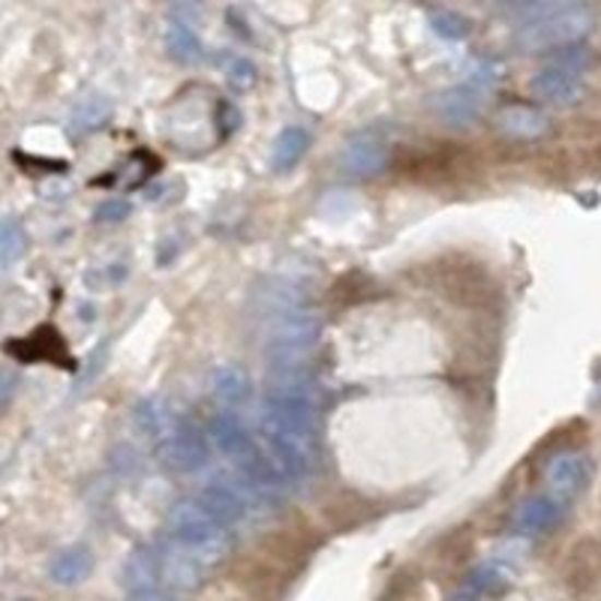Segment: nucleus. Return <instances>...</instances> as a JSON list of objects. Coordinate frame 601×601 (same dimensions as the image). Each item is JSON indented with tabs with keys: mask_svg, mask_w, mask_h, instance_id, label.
I'll return each instance as SVG.
<instances>
[{
	"mask_svg": "<svg viewBox=\"0 0 601 601\" xmlns=\"http://www.w3.org/2000/svg\"><path fill=\"white\" fill-rule=\"evenodd\" d=\"M130 601H180L175 592H166V589H148V592H139V596H130Z\"/></svg>",
	"mask_w": 601,
	"mask_h": 601,
	"instance_id": "25",
	"label": "nucleus"
},
{
	"mask_svg": "<svg viewBox=\"0 0 601 601\" xmlns=\"http://www.w3.org/2000/svg\"><path fill=\"white\" fill-rule=\"evenodd\" d=\"M196 499L208 515L214 517L220 527L232 529L235 523L244 520L247 508H250V493L244 491V484L238 479H214L204 484L202 491L196 493Z\"/></svg>",
	"mask_w": 601,
	"mask_h": 601,
	"instance_id": "8",
	"label": "nucleus"
},
{
	"mask_svg": "<svg viewBox=\"0 0 601 601\" xmlns=\"http://www.w3.org/2000/svg\"><path fill=\"white\" fill-rule=\"evenodd\" d=\"M484 96H487L484 87H479V84L472 82H463L439 94V99H436V111H439V118H443L448 127H469V123H475V118L481 115Z\"/></svg>",
	"mask_w": 601,
	"mask_h": 601,
	"instance_id": "11",
	"label": "nucleus"
},
{
	"mask_svg": "<svg viewBox=\"0 0 601 601\" xmlns=\"http://www.w3.org/2000/svg\"><path fill=\"white\" fill-rule=\"evenodd\" d=\"M111 115V103H108L106 96H87L84 103L75 106L70 118V132L72 135H87L96 127H103Z\"/></svg>",
	"mask_w": 601,
	"mask_h": 601,
	"instance_id": "20",
	"label": "nucleus"
},
{
	"mask_svg": "<svg viewBox=\"0 0 601 601\" xmlns=\"http://www.w3.org/2000/svg\"><path fill=\"white\" fill-rule=\"evenodd\" d=\"M589 479H592V463L587 455L563 448L553 451L544 463V481H547V493L559 496L565 503H571L577 493L587 491Z\"/></svg>",
	"mask_w": 601,
	"mask_h": 601,
	"instance_id": "7",
	"label": "nucleus"
},
{
	"mask_svg": "<svg viewBox=\"0 0 601 601\" xmlns=\"http://www.w3.org/2000/svg\"><path fill=\"white\" fill-rule=\"evenodd\" d=\"M166 46L168 55L180 63H199L204 58V46L199 34L192 31L190 22H180V19H172L166 31Z\"/></svg>",
	"mask_w": 601,
	"mask_h": 601,
	"instance_id": "19",
	"label": "nucleus"
},
{
	"mask_svg": "<svg viewBox=\"0 0 601 601\" xmlns=\"http://www.w3.org/2000/svg\"><path fill=\"white\" fill-rule=\"evenodd\" d=\"M156 455L175 472H199L211 460V439L208 433L178 412H168L163 431L156 433Z\"/></svg>",
	"mask_w": 601,
	"mask_h": 601,
	"instance_id": "5",
	"label": "nucleus"
},
{
	"mask_svg": "<svg viewBox=\"0 0 601 601\" xmlns=\"http://www.w3.org/2000/svg\"><path fill=\"white\" fill-rule=\"evenodd\" d=\"M596 397H599V400H601V379H599V388H596Z\"/></svg>",
	"mask_w": 601,
	"mask_h": 601,
	"instance_id": "27",
	"label": "nucleus"
},
{
	"mask_svg": "<svg viewBox=\"0 0 601 601\" xmlns=\"http://www.w3.org/2000/svg\"><path fill=\"white\" fill-rule=\"evenodd\" d=\"M496 130L508 135V139L529 142V139H539V135L551 130V120L535 106H505L496 115Z\"/></svg>",
	"mask_w": 601,
	"mask_h": 601,
	"instance_id": "16",
	"label": "nucleus"
},
{
	"mask_svg": "<svg viewBox=\"0 0 601 601\" xmlns=\"http://www.w3.org/2000/svg\"><path fill=\"white\" fill-rule=\"evenodd\" d=\"M388 148H391V139H388L385 127H379V123L364 127L343 148V156H340L343 172L361 180H370L376 175H382L385 166H388Z\"/></svg>",
	"mask_w": 601,
	"mask_h": 601,
	"instance_id": "6",
	"label": "nucleus"
},
{
	"mask_svg": "<svg viewBox=\"0 0 601 601\" xmlns=\"http://www.w3.org/2000/svg\"><path fill=\"white\" fill-rule=\"evenodd\" d=\"M427 22L436 34L448 39V43H463L469 34H472V24L463 12L445 10V7H436V10H427Z\"/></svg>",
	"mask_w": 601,
	"mask_h": 601,
	"instance_id": "21",
	"label": "nucleus"
},
{
	"mask_svg": "<svg viewBox=\"0 0 601 601\" xmlns=\"http://www.w3.org/2000/svg\"><path fill=\"white\" fill-rule=\"evenodd\" d=\"M91 571H94V553L84 544H72L48 563V577L58 587H79L91 577Z\"/></svg>",
	"mask_w": 601,
	"mask_h": 601,
	"instance_id": "17",
	"label": "nucleus"
},
{
	"mask_svg": "<svg viewBox=\"0 0 601 601\" xmlns=\"http://www.w3.org/2000/svg\"><path fill=\"white\" fill-rule=\"evenodd\" d=\"M508 12L520 15L515 46L527 55L580 46L584 36L596 27V10L589 3H523Z\"/></svg>",
	"mask_w": 601,
	"mask_h": 601,
	"instance_id": "2",
	"label": "nucleus"
},
{
	"mask_svg": "<svg viewBox=\"0 0 601 601\" xmlns=\"http://www.w3.org/2000/svg\"><path fill=\"white\" fill-rule=\"evenodd\" d=\"M24 250H27L24 228L19 226L15 216H3V226H0V262H3V268H10L19 256H24Z\"/></svg>",
	"mask_w": 601,
	"mask_h": 601,
	"instance_id": "22",
	"label": "nucleus"
},
{
	"mask_svg": "<svg viewBox=\"0 0 601 601\" xmlns=\"http://www.w3.org/2000/svg\"><path fill=\"white\" fill-rule=\"evenodd\" d=\"M511 580V565H505L503 559H487L479 568H472L463 580V587L457 589L451 601H484L503 592Z\"/></svg>",
	"mask_w": 601,
	"mask_h": 601,
	"instance_id": "13",
	"label": "nucleus"
},
{
	"mask_svg": "<svg viewBox=\"0 0 601 601\" xmlns=\"http://www.w3.org/2000/svg\"><path fill=\"white\" fill-rule=\"evenodd\" d=\"M592 67H596V51L592 48L584 46V43L568 46L563 51H556L551 63H544L535 72L529 87L541 103H547L553 108L577 106L587 96V79Z\"/></svg>",
	"mask_w": 601,
	"mask_h": 601,
	"instance_id": "3",
	"label": "nucleus"
},
{
	"mask_svg": "<svg viewBox=\"0 0 601 601\" xmlns=\"http://www.w3.org/2000/svg\"><path fill=\"white\" fill-rule=\"evenodd\" d=\"M310 151V132L298 127V123H292L286 130L280 132L274 139V148H271V168H274L276 175H286L292 168L298 166L304 154Z\"/></svg>",
	"mask_w": 601,
	"mask_h": 601,
	"instance_id": "18",
	"label": "nucleus"
},
{
	"mask_svg": "<svg viewBox=\"0 0 601 601\" xmlns=\"http://www.w3.org/2000/svg\"><path fill=\"white\" fill-rule=\"evenodd\" d=\"M130 214V204L120 202V199H108L94 211L96 223H120V220H127Z\"/></svg>",
	"mask_w": 601,
	"mask_h": 601,
	"instance_id": "24",
	"label": "nucleus"
},
{
	"mask_svg": "<svg viewBox=\"0 0 601 601\" xmlns=\"http://www.w3.org/2000/svg\"><path fill=\"white\" fill-rule=\"evenodd\" d=\"M211 394L223 409L235 412L238 406H244L252 397V379L250 373L238 367V364H223L216 367L214 376H211Z\"/></svg>",
	"mask_w": 601,
	"mask_h": 601,
	"instance_id": "14",
	"label": "nucleus"
},
{
	"mask_svg": "<svg viewBox=\"0 0 601 601\" xmlns=\"http://www.w3.org/2000/svg\"><path fill=\"white\" fill-rule=\"evenodd\" d=\"M228 82L235 84L238 91H247L256 82V67L247 58H235L228 67Z\"/></svg>",
	"mask_w": 601,
	"mask_h": 601,
	"instance_id": "23",
	"label": "nucleus"
},
{
	"mask_svg": "<svg viewBox=\"0 0 601 601\" xmlns=\"http://www.w3.org/2000/svg\"><path fill=\"white\" fill-rule=\"evenodd\" d=\"M319 331H322V322L307 307L280 316L274 328H271V334H268V343H264V355H268L271 373L310 370L307 364H310Z\"/></svg>",
	"mask_w": 601,
	"mask_h": 601,
	"instance_id": "4",
	"label": "nucleus"
},
{
	"mask_svg": "<svg viewBox=\"0 0 601 601\" xmlns=\"http://www.w3.org/2000/svg\"><path fill=\"white\" fill-rule=\"evenodd\" d=\"M123 587L130 596L148 592V589L163 587V571H160V547H135L123 565Z\"/></svg>",
	"mask_w": 601,
	"mask_h": 601,
	"instance_id": "15",
	"label": "nucleus"
},
{
	"mask_svg": "<svg viewBox=\"0 0 601 601\" xmlns=\"http://www.w3.org/2000/svg\"><path fill=\"white\" fill-rule=\"evenodd\" d=\"M12 376H3V406H10V400H12Z\"/></svg>",
	"mask_w": 601,
	"mask_h": 601,
	"instance_id": "26",
	"label": "nucleus"
},
{
	"mask_svg": "<svg viewBox=\"0 0 601 601\" xmlns=\"http://www.w3.org/2000/svg\"><path fill=\"white\" fill-rule=\"evenodd\" d=\"M10 355H19V361L36 364V361H55L60 367H70V355L63 346V337L55 325H43L34 334L22 337V340H10L7 343Z\"/></svg>",
	"mask_w": 601,
	"mask_h": 601,
	"instance_id": "12",
	"label": "nucleus"
},
{
	"mask_svg": "<svg viewBox=\"0 0 601 601\" xmlns=\"http://www.w3.org/2000/svg\"><path fill=\"white\" fill-rule=\"evenodd\" d=\"M565 511H568L565 499L547 491L535 493V496H527L523 503L517 505L515 515H511V529H515L517 535L539 539V535H547V532H553L563 523Z\"/></svg>",
	"mask_w": 601,
	"mask_h": 601,
	"instance_id": "9",
	"label": "nucleus"
},
{
	"mask_svg": "<svg viewBox=\"0 0 601 601\" xmlns=\"http://www.w3.org/2000/svg\"><path fill=\"white\" fill-rule=\"evenodd\" d=\"M439 292L455 304H481L484 292H491V280L479 264H445L439 271Z\"/></svg>",
	"mask_w": 601,
	"mask_h": 601,
	"instance_id": "10",
	"label": "nucleus"
},
{
	"mask_svg": "<svg viewBox=\"0 0 601 601\" xmlns=\"http://www.w3.org/2000/svg\"><path fill=\"white\" fill-rule=\"evenodd\" d=\"M316 412L319 406L310 370L271 373L262 406V431L286 487H298L310 475Z\"/></svg>",
	"mask_w": 601,
	"mask_h": 601,
	"instance_id": "1",
	"label": "nucleus"
}]
</instances>
